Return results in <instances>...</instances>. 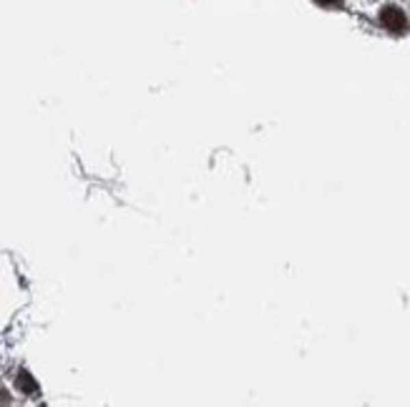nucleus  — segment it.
<instances>
[{"label":"nucleus","instance_id":"2","mask_svg":"<svg viewBox=\"0 0 410 407\" xmlns=\"http://www.w3.org/2000/svg\"><path fill=\"white\" fill-rule=\"evenodd\" d=\"M16 384H18V390H23L25 395H33V392H38V384L33 382V377L28 375V372H18V380H16Z\"/></svg>","mask_w":410,"mask_h":407},{"label":"nucleus","instance_id":"1","mask_svg":"<svg viewBox=\"0 0 410 407\" xmlns=\"http://www.w3.org/2000/svg\"><path fill=\"white\" fill-rule=\"evenodd\" d=\"M380 23L385 25L390 33H405L408 31V18L402 16V10L395 8V5H387V8L380 10Z\"/></svg>","mask_w":410,"mask_h":407},{"label":"nucleus","instance_id":"3","mask_svg":"<svg viewBox=\"0 0 410 407\" xmlns=\"http://www.w3.org/2000/svg\"><path fill=\"white\" fill-rule=\"evenodd\" d=\"M320 5H327V8H333V5H340L342 0H318Z\"/></svg>","mask_w":410,"mask_h":407}]
</instances>
